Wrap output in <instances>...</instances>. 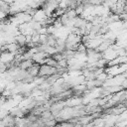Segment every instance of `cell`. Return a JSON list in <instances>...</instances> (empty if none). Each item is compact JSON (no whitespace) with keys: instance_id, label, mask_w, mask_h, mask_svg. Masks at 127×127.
<instances>
[{"instance_id":"obj_1","label":"cell","mask_w":127,"mask_h":127,"mask_svg":"<svg viewBox=\"0 0 127 127\" xmlns=\"http://www.w3.org/2000/svg\"><path fill=\"white\" fill-rule=\"evenodd\" d=\"M39 68H40V64H34L31 67H29L28 69H27V72H28V74H30L31 76H33V77H36V76H38V73H39Z\"/></svg>"},{"instance_id":"obj_2","label":"cell","mask_w":127,"mask_h":127,"mask_svg":"<svg viewBox=\"0 0 127 127\" xmlns=\"http://www.w3.org/2000/svg\"><path fill=\"white\" fill-rule=\"evenodd\" d=\"M35 63L33 62V60L32 59H29V60H24V61H22L21 62V64H20V65H19V67H20V69H23V70H27L29 67H31L33 64H34Z\"/></svg>"},{"instance_id":"obj_3","label":"cell","mask_w":127,"mask_h":127,"mask_svg":"<svg viewBox=\"0 0 127 127\" xmlns=\"http://www.w3.org/2000/svg\"><path fill=\"white\" fill-rule=\"evenodd\" d=\"M14 42L16 43V44H18L20 47H23V46H25L26 45V37L23 35V34H18V35H16V37L14 38Z\"/></svg>"},{"instance_id":"obj_4","label":"cell","mask_w":127,"mask_h":127,"mask_svg":"<svg viewBox=\"0 0 127 127\" xmlns=\"http://www.w3.org/2000/svg\"><path fill=\"white\" fill-rule=\"evenodd\" d=\"M0 11L3 12L4 14H9L10 12V4L6 3V2H3L1 5H0Z\"/></svg>"},{"instance_id":"obj_5","label":"cell","mask_w":127,"mask_h":127,"mask_svg":"<svg viewBox=\"0 0 127 127\" xmlns=\"http://www.w3.org/2000/svg\"><path fill=\"white\" fill-rule=\"evenodd\" d=\"M65 15L67 16V18H68L69 20H72V19H74L75 17H77V15H76L74 9H68V8H67V10H66V12H65Z\"/></svg>"},{"instance_id":"obj_6","label":"cell","mask_w":127,"mask_h":127,"mask_svg":"<svg viewBox=\"0 0 127 127\" xmlns=\"http://www.w3.org/2000/svg\"><path fill=\"white\" fill-rule=\"evenodd\" d=\"M83 10H84V7H83L82 4H79V5H77V6L74 8V11H75L76 15H81L82 12H83Z\"/></svg>"},{"instance_id":"obj_7","label":"cell","mask_w":127,"mask_h":127,"mask_svg":"<svg viewBox=\"0 0 127 127\" xmlns=\"http://www.w3.org/2000/svg\"><path fill=\"white\" fill-rule=\"evenodd\" d=\"M58 66H61V67H67V63L65 60H61L58 62Z\"/></svg>"},{"instance_id":"obj_8","label":"cell","mask_w":127,"mask_h":127,"mask_svg":"<svg viewBox=\"0 0 127 127\" xmlns=\"http://www.w3.org/2000/svg\"><path fill=\"white\" fill-rule=\"evenodd\" d=\"M6 16H7L6 14H4L3 12H1V11H0V21H1V20H3V19H5V18H6Z\"/></svg>"}]
</instances>
